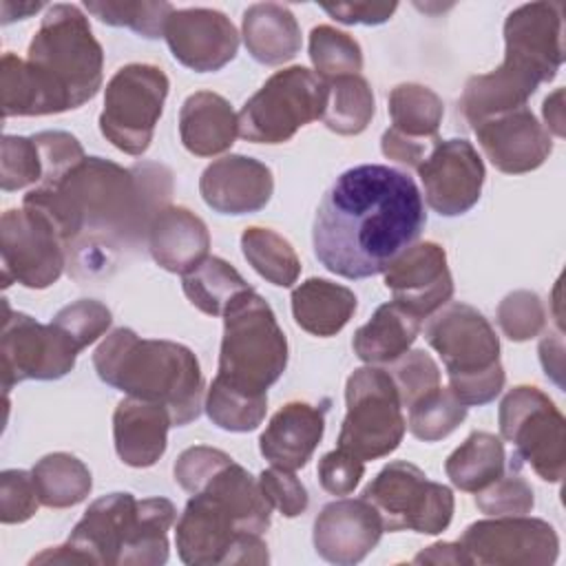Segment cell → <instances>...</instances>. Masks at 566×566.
Masks as SVG:
<instances>
[{
	"mask_svg": "<svg viewBox=\"0 0 566 566\" xmlns=\"http://www.w3.org/2000/svg\"><path fill=\"white\" fill-rule=\"evenodd\" d=\"M170 195L172 175L161 164L124 168L104 157H84L60 179L31 188L22 206L51 221L66 248L69 270L88 279L108 274L122 254L144 245L153 217Z\"/></svg>",
	"mask_w": 566,
	"mask_h": 566,
	"instance_id": "1",
	"label": "cell"
},
{
	"mask_svg": "<svg viewBox=\"0 0 566 566\" xmlns=\"http://www.w3.org/2000/svg\"><path fill=\"white\" fill-rule=\"evenodd\" d=\"M427 223L416 181L382 164H360L323 195L312 230L316 259L345 279L385 272Z\"/></svg>",
	"mask_w": 566,
	"mask_h": 566,
	"instance_id": "2",
	"label": "cell"
},
{
	"mask_svg": "<svg viewBox=\"0 0 566 566\" xmlns=\"http://www.w3.org/2000/svg\"><path fill=\"white\" fill-rule=\"evenodd\" d=\"M104 51L75 4H53L33 35L27 60L0 62L2 115H53L80 108L102 86Z\"/></svg>",
	"mask_w": 566,
	"mask_h": 566,
	"instance_id": "3",
	"label": "cell"
},
{
	"mask_svg": "<svg viewBox=\"0 0 566 566\" xmlns=\"http://www.w3.org/2000/svg\"><path fill=\"white\" fill-rule=\"evenodd\" d=\"M270 517L259 480L230 460L188 500L175 531L179 559L190 566L268 564L261 535Z\"/></svg>",
	"mask_w": 566,
	"mask_h": 566,
	"instance_id": "4",
	"label": "cell"
},
{
	"mask_svg": "<svg viewBox=\"0 0 566 566\" xmlns=\"http://www.w3.org/2000/svg\"><path fill=\"white\" fill-rule=\"evenodd\" d=\"M93 365L102 382L164 405L172 427H184L201 413L203 376L197 356L181 343L139 338L130 327H117L97 345Z\"/></svg>",
	"mask_w": 566,
	"mask_h": 566,
	"instance_id": "5",
	"label": "cell"
},
{
	"mask_svg": "<svg viewBox=\"0 0 566 566\" xmlns=\"http://www.w3.org/2000/svg\"><path fill=\"white\" fill-rule=\"evenodd\" d=\"M427 343L447 367L449 391L464 407H480L502 391L500 338L482 312L467 303H447L424 327Z\"/></svg>",
	"mask_w": 566,
	"mask_h": 566,
	"instance_id": "6",
	"label": "cell"
},
{
	"mask_svg": "<svg viewBox=\"0 0 566 566\" xmlns=\"http://www.w3.org/2000/svg\"><path fill=\"white\" fill-rule=\"evenodd\" d=\"M287 367V338L272 307L254 290L230 301L223 312V338L217 380L248 394L268 396V389Z\"/></svg>",
	"mask_w": 566,
	"mask_h": 566,
	"instance_id": "7",
	"label": "cell"
},
{
	"mask_svg": "<svg viewBox=\"0 0 566 566\" xmlns=\"http://www.w3.org/2000/svg\"><path fill=\"white\" fill-rule=\"evenodd\" d=\"M327 80L305 66L276 71L237 113L239 135L254 144H283L321 119L327 106Z\"/></svg>",
	"mask_w": 566,
	"mask_h": 566,
	"instance_id": "8",
	"label": "cell"
},
{
	"mask_svg": "<svg viewBox=\"0 0 566 566\" xmlns=\"http://www.w3.org/2000/svg\"><path fill=\"white\" fill-rule=\"evenodd\" d=\"M347 413L338 433V449L367 460L389 455L402 442L407 420L394 378L378 365L354 369L345 385Z\"/></svg>",
	"mask_w": 566,
	"mask_h": 566,
	"instance_id": "9",
	"label": "cell"
},
{
	"mask_svg": "<svg viewBox=\"0 0 566 566\" xmlns=\"http://www.w3.org/2000/svg\"><path fill=\"white\" fill-rule=\"evenodd\" d=\"M367 500L380 515L385 531H416L424 535L442 533L453 517V493L440 482H431L411 462H389L365 489Z\"/></svg>",
	"mask_w": 566,
	"mask_h": 566,
	"instance_id": "10",
	"label": "cell"
},
{
	"mask_svg": "<svg viewBox=\"0 0 566 566\" xmlns=\"http://www.w3.org/2000/svg\"><path fill=\"white\" fill-rule=\"evenodd\" d=\"M168 77L153 64H126L106 84L102 135L126 155H144L168 95Z\"/></svg>",
	"mask_w": 566,
	"mask_h": 566,
	"instance_id": "11",
	"label": "cell"
},
{
	"mask_svg": "<svg viewBox=\"0 0 566 566\" xmlns=\"http://www.w3.org/2000/svg\"><path fill=\"white\" fill-rule=\"evenodd\" d=\"M500 436L515 447V460L526 462L542 480L559 482L566 464L564 416L537 387H513L500 402Z\"/></svg>",
	"mask_w": 566,
	"mask_h": 566,
	"instance_id": "12",
	"label": "cell"
},
{
	"mask_svg": "<svg viewBox=\"0 0 566 566\" xmlns=\"http://www.w3.org/2000/svg\"><path fill=\"white\" fill-rule=\"evenodd\" d=\"M2 285L20 283L31 290L53 285L69 259L51 221L31 208L7 210L0 219Z\"/></svg>",
	"mask_w": 566,
	"mask_h": 566,
	"instance_id": "13",
	"label": "cell"
},
{
	"mask_svg": "<svg viewBox=\"0 0 566 566\" xmlns=\"http://www.w3.org/2000/svg\"><path fill=\"white\" fill-rule=\"evenodd\" d=\"M82 349L53 323L42 325L29 314L11 312L4 303L0 358L2 389L22 380H55L75 367Z\"/></svg>",
	"mask_w": 566,
	"mask_h": 566,
	"instance_id": "14",
	"label": "cell"
},
{
	"mask_svg": "<svg viewBox=\"0 0 566 566\" xmlns=\"http://www.w3.org/2000/svg\"><path fill=\"white\" fill-rule=\"evenodd\" d=\"M471 564L484 566H546L557 559L555 528L537 517L495 515L467 526L460 537Z\"/></svg>",
	"mask_w": 566,
	"mask_h": 566,
	"instance_id": "15",
	"label": "cell"
},
{
	"mask_svg": "<svg viewBox=\"0 0 566 566\" xmlns=\"http://www.w3.org/2000/svg\"><path fill=\"white\" fill-rule=\"evenodd\" d=\"M137 500L133 493H108L97 497L75 524L62 546L46 548L31 564H102L115 566L122 559Z\"/></svg>",
	"mask_w": 566,
	"mask_h": 566,
	"instance_id": "16",
	"label": "cell"
},
{
	"mask_svg": "<svg viewBox=\"0 0 566 566\" xmlns=\"http://www.w3.org/2000/svg\"><path fill=\"white\" fill-rule=\"evenodd\" d=\"M416 170L429 208L442 217L464 214L480 201L486 172L467 139H438Z\"/></svg>",
	"mask_w": 566,
	"mask_h": 566,
	"instance_id": "17",
	"label": "cell"
},
{
	"mask_svg": "<svg viewBox=\"0 0 566 566\" xmlns=\"http://www.w3.org/2000/svg\"><path fill=\"white\" fill-rule=\"evenodd\" d=\"M164 38L172 57L197 73L223 69L239 51L234 24L217 9H175Z\"/></svg>",
	"mask_w": 566,
	"mask_h": 566,
	"instance_id": "18",
	"label": "cell"
},
{
	"mask_svg": "<svg viewBox=\"0 0 566 566\" xmlns=\"http://www.w3.org/2000/svg\"><path fill=\"white\" fill-rule=\"evenodd\" d=\"M385 285L396 303L420 318L431 316L453 296L444 248L433 241L409 245L385 270Z\"/></svg>",
	"mask_w": 566,
	"mask_h": 566,
	"instance_id": "19",
	"label": "cell"
},
{
	"mask_svg": "<svg viewBox=\"0 0 566 566\" xmlns=\"http://www.w3.org/2000/svg\"><path fill=\"white\" fill-rule=\"evenodd\" d=\"M486 159L506 175H522L539 168L551 150V133L524 106L473 126Z\"/></svg>",
	"mask_w": 566,
	"mask_h": 566,
	"instance_id": "20",
	"label": "cell"
},
{
	"mask_svg": "<svg viewBox=\"0 0 566 566\" xmlns=\"http://www.w3.org/2000/svg\"><path fill=\"white\" fill-rule=\"evenodd\" d=\"M382 531V520L367 500H334L314 520V548L329 564L352 566L374 551Z\"/></svg>",
	"mask_w": 566,
	"mask_h": 566,
	"instance_id": "21",
	"label": "cell"
},
{
	"mask_svg": "<svg viewBox=\"0 0 566 566\" xmlns=\"http://www.w3.org/2000/svg\"><path fill=\"white\" fill-rule=\"evenodd\" d=\"M199 192L214 212L250 214L268 206L274 192L272 170L245 155L214 159L199 179Z\"/></svg>",
	"mask_w": 566,
	"mask_h": 566,
	"instance_id": "22",
	"label": "cell"
},
{
	"mask_svg": "<svg viewBox=\"0 0 566 566\" xmlns=\"http://www.w3.org/2000/svg\"><path fill=\"white\" fill-rule=\"evenodd\" d=\"M544 82L542 73L533 71L531 64L504 53V62L495 71L467 80L458 106L462 117L475 126L489 117L524 108L528 97Z\"/></svg>",
	"mask_w": 566,
	"mask_h": 566,
	"instance_id": "23",
	"label": "cell"
},
{
	"mask_svg": "<svg viewBox=\"0 0 566 566\" xmlns=\"http://www.w3.org/2000/svg\"><path fill=\"white\" fill-rule=\"evenodd\" d=\"M325 431V409L310 402H287L268 422L259 438L261 455L287 471L303 469Z\"/></svg>",
	"mask_w": 566,
	"mask_h": 566,
	"instance_id": "24",
	"label": "cell"
},
{
	"mask_svg": "<svg viewBox=\"0 0 566 566\" xmlns=\"http://www.w3.org/2000/svg\"><path fill=\"white\" fill-rule=\"evenodd\" d=\"M172 418L164 405L126 396L113 413V440L119 460L128 467H153L166 451Z\"/></svg>",
	"mask_w": 566,
	"mask_h": 566,
	"instance_id": "25",
	"label": "cell"
},
{
	"mask_svg": "<svg viewBox=\"0 0 566 566\" xmlns=\"http://www.w3.org/2000/svg\"><path fill=\"white\" fill-rule=\"evenodd\" d=\"M146 243L159 268L184 276L208 256L210 234L195 212L168 203L153 217Z\"/></svg>",
	"mask_w": 566,
	"mask_h": 566,
	"instance_id": "26",
	"label": "cell"
},
{
	"mask_svg": "<svg viewBox=\"0 0 566 566\" xmlns=\"http://www.w3.org/2000/svg\"><path fill=\"white\" fill-rule=\"evenodd\" d=\"M239 135V119L230 102L212 91L186 97L179 111V137L188 153L212 157L228 150Z\"/></svg>",
	"mask_w": 566,
	"mask_h": 566,
	"instance_id": "27",
	"label": "cell"
},
{
	"mask_svg": "<svg viewBox=\"0 0 566 566\" xmlns=\"http://www.w3.org/2000/svg\"><path fill=\"white\" fill-rule=\"evenodd\" d=\"M241 31L248 53L261 64H283L301 51V27L294 13L279 2L248 7Z\"/></svg>",
	"mask_w": 566,
	"mask_h": 566,
	"instance_id": "28",
	"label": "cell"
},
{
	"mask_svg": "<svg viewBox=\"0 0 566 566\" xmlns=\"http://www.w3.org/2000/svg\"><path fill=\"white\" fill-rule=\"evenodd\" d=\"M422 327V318L391 301L380 305L374 316L356 329L352 347L363 363L382 365L394 363L402 354L409 352L418 332Z\"/></svg>",
	"mask_w": 566,
	"mask_h": 566,
	"instance_id": "29",
	"label": "cell"
},
{
	"mask_svg": "<svg viewBox=\"0 0 566 566\" xmlns=\"http://www.w3.org/2000/svg\"><path fill=\"white\" fill-rule=\"evenodd\" d=\"M356 294L327 279H307L292 290V314L301 329L314 336H334L352 318Z\"/></svg>",
	"mask_w": 566,
	"mask_h": 566,
	"instance_id": "30",
	"label": "cell"
},
{
	"mask_svg": "<svg viewBox=\"0 0 566 566\" xmlns=\"http://www.w3.org/2000/svg\"><path fill=\"white\" fill-rule=\"evenodd\" d=\"M175 504L166 497L137 500L135 520L119 566H157L168 562V531L175 522Z\"/></svg>",
	"mask_w": 566,
	"mask_h": 566,
	"instance_id": "31",
	"label": "cell"
},
{
	"mask_svg": "<svg viewBox=\"0 0 566 566\" xmlns=\"http://www.w3.org/2000/svg\"><path fill=\"white\" fill-rule=\"evenodd\" d=\"M502 438L489 431H473L444 462L451 484L467 493H478L504 473Z\"/></svg>",
	"mask_w": 566,
	"mask_h": 566,
	"instance_id": "32",
	"label": "cell"
},
{
	"mask_svg": "<svg viewBox=\"0 0 566 566\" xmlns=\"http://www.w3.org/2000/svg\"><path fill=\"white\" fill-rule=\"evenodd\" d=\"M442 115L444 104L429 86L407 82L398 84L389 93L391 128L407 139L420 144H436Z\"/></svg>",
	"mask_w": 566,
	"mask_h": 566,
	"instance_id": "33",
	"label": "cell"
},
{
	"mask_svg": "<svg viewBox=\"0 0 566 566\" xmlns=\"http://www.w3.org/2000/svg\"><path fill=\"white\" fill-rule=\"evenodd\" d=\"M33 482L38 489V497L49 509H69L86 500L93 486V478L88 467L64 451L49 453L35 462Z\"/></svg>",
	"mask_w": 566,
	"mask_h": 566,
	"instance_id": "34",
	"label": "cell"
},
{
	"mask_svg": "<svg viewBox=\"0 0 566 566\" xmlns=\"http://www.w3.org/2000/svg\"><path fill=\"white\" fill-rule=\"evenodd\" d=\"M188 301L208 316H223L234 296L252 290L250 283L223 259L206 256L195 270L181 276Z\"/></svg>",
	"mask_w": 566,
	"mask_h": 566,
	"instance_id": "35",
	"label": "cell"
},
{
	"mask_svg": "<svg viewBox=\"0 0 566 566\" xmlns=\"http://www.w3.org/2000/svg\"><path fill=\"white\" fill-rule=\"evenodd\" d=\"M327 106L323 124L338 135H358L374 117V93L363 75L327 80Z\"/></svg>",
	"mask_w": 566,
	"mask_h": 566,
	"instance_id": "36",
	"label": "cell"
},
{
	"mask_svg": "<svg viewBox=\"0 0 566 566\" xmlns=\"http://www.w3.org/2000/svg\"><path fill=\"white\" fill-rule=\"evenodd\" d=\"M245 261L272 285L290 287L301 274V261L292 243L270 228L252 226L241 234Z\"/></svg>",
	"mask_w": 566,
	"mask_h": 566,
	"instance_id": "37",
	"label": "cell"
},
{
	"mask_svg": "<svg viewBox=\"0 0 566 566\" xmlns=\"http://www.w3.org/2000/svg\"><path fill=\"white\" fill-rule=\"evenodd\" d=\"M203 407L212 424L226 431L243 433L256 429L263 422L268 411V396L248 394L214 378L208 387Z\"/></svg>",
	"mask_w": 566,
	"mask_h": 566,
	"instance_id": "38",
	"label": "cell"
},
{
	"mask_svg": "<svg viewBox=\"0 0 566 566\" xmlns=\"http://www.w3.org/2000/svg\"><path fill=\"white\" fill-rule=\"evenodd\" d=\"M409 409L407 427L422 442H438L453 433L467 418V407L442 387L418 398Z\"/></svg>",
	"mask_w": 566,
	"mask_h": 566,
	"instance_id": "39",
	"label": "cell"
},
{
	"mask_svg": "<svg viewBox=\"0 0 566 566\" xmlns=\"http://www.w3.org/2000/svg\"><path fill=\"white\" fill-rule=\"evenodd\" d=\"M310 60L316 75L334 80L343 75H360L363 51L360 44L345 31L329 24H318L310 33Z\"/></svg>",
	"mask_w": 566,
	"mask_h": 566,
	"instance_id": "40",
	"label": "cell"
},
{
	"mask_svg": "<svg viewBox=\"0 0 566 566\" xmlns=\"http://www.w3.org/2000/svg\"><path fill=\"white\" fill-rule=\"evenodd\" d=\"M84 9L111 27H128L148 40L161 38L170 13L168 2H84Z\"/></svg>",
	"mask_w": 566,
	"mask_h": 566,
	"instance_id": "41",
	"label": "cell"
},
{
	"mask_svg": "<svg viewBox=\"0 0 566 566\" xmlns=\"http://www.w3.org/2000/svg\"><path fill=\"white\" fill-rule=\"evenodd\" d=\"M44 177L42 155L33 137L4 135L0 155V186L4 192L40 184Z\"/></svg>",
	"mask_w": 566,
	"mask_h": 566,
	"instance_id": "42",
	"label": "cell"
},
{
	"mask_svg": "<svg viewBox=\"0 0 566 566\" xmlns=\"http://www.w3.org/2000/svg\"><path fill=\"white\" fill-rule=\"evenodd\" d=\"M497 323L511 340L535 338L546 325V310L542 298L528 290L506 294L497 305Z\"/></svg>",
	"mask_w": 566,
	"mask_h": 566,
	"instance_id": "43",
	"label": "cell"
},
{
	"mask_svg": "<svg viewBox=\"0 0 566 566\" xmlns=\"http://www.w3.org/2000/svg\"><path fill=\"white\" fill-rule=\"evenodd\" d=\"M51 323L57 325L80 349H84L106 334L113 323V314L95 298H80L64 305Z\"/></svg>",
	"mask_w": 566,
	"mask_h": 566,
	"instance_id": "44",
	"label": "cell"
},
{
	"mask_svg": "<svg viewBox=\"0 0 566 566\" xmlns=\"http://www.w3.org/2000/svg\"><path fill=\"white\" fill-rule=\"evenodd\" d=\"M387 371L396 382L402 407H411L418 398L440 387V369L436 360L422 349L402 354Z\"/></svg>",
	"mask_w": 566,
	"mask_h": 566,
	"instance_id": "45",
	"label": "cell"
},
{
	"mask_svg": "<svg viewBox=\"0 0 566 566\" xmlns=\"http://www.w3.org/2000/svg\"><path fill=\"white\" fill-rule=\"evenodd\" d=\"M535 504L531 484L517 473L500 475L475 493V506L486 515H526Z\"/></svg>",
	"mask_w": 566,
	"mask_h": 566,
	"instance_id": "46",
	"label": "cell"
},
{
	"mask_svg": "<svg viewBox=\"0 0 566 566\" xmlns=\"http://www.w3.org/2000/svg\"><path fill=\"white\" fill-rule=\"evenodd\" d=\"M33 475L22 469L0 473V520L2 524H20L35 515L40 506Z\"/></svg>",
	"mask_w": 566,
	"mask_h": 566,
	"instance_id": "47",
	"label": "cell"
},
{
	"mask_svg": "<svg viewBox=\"0 0 566 566\" xmlns=\"http://www.w3.org/2000/svg\"><path fill=\"white\" fill-rule=\"evenodd\" d=\"M259 484L272 509H279L285 517H296L307 511L310 497L303 482L287 469L270 467L259 475Z\"/></svg>",
	"mask_w": 566,
	"mask_h": 566,
	"instance_id": "48",
	"label": "cell"
},
{
	"mask_svg": "<svg viewBox=\"0 0 566 566\" xmlns=\"http://www.w3.org/2000/svg\"><path fill=\"white\" fill-rule=\"evenodd\" d=\"M33 142L40 148L42 155V166H44V177L40 184H49L60 179L69 168H73L77 161H82L84 148L82 144L64 130H42L31 135Z\"/></svg>",
	"mask_w": 566,
	"mask_h": 566,
	"instance_id": "49",
	"label": "cell"
},
{
	"mask_svg": "<svg viewBox=\"0 0 566 566\" xmlns=\"http://www.w3.org/2000/svg\"><path fill=\"white\" fill-rule=\"evenodd\" d=\"M232 458L221 449H212V447H203V444L188 447L186 451L179 453V458L175 462V469H172L175 482L192 495L210 480L212 473H217Z\"/></svg>",
	"mask_w": 566,
	"mask_h": 566,
	"instance_id": "50",
	"label": "cell"
},
{
	"mask_svg": "<svg viewBox=\"0 0 566 566\" xmlns=\"http://www.w3.org/2000/svg\"><path fill=\"white\" fill-rule=\"evenodd\" d=\"M365 473V462L345 449H334L318 460V482L332 495H349Z\"/></svg>",
	"mask_w": 566,
	"mask_h": 566,
	"instance_id": "51",
	"label": "cell"
},
{
	"mask_svg": "<svg viewBox=\"0 0 566 566\" xmlns=\"http://www.w3.org/2000/svg\"><path fill=\"white\" fill-rule=\"evenodd\" d=\"M396 9H398L396 2L323 4V11L329 13L336 22H343V24H382L394 15Z\"/></svg>",
	"mask_w": 566,
	"mask_h": 566,
	"instance_id": "52",
	"label": "cell"
},
{
	"mask_svg": "<svg viewBox=\"0 0 566 566\" xmlns=\"http://www.w3.org/2000/svg\"><path fill=\"white\" fill-rule=\"evenodd\" d=\"M431 146L433 144H420V142L407 139L400 133H396L394 128H387L380 139V148H382L385 157H389L398 164H405V166H413V168L420 166V161L429 155Z\"/></svg>",
	"mask_w": 566,
	"mask_h": 566,
	"instance_id": "53",
	"label": "cell"
},
{
	"mask_svg": "<svg viewBox=\"0 0 566 566\" xmlns=\"http://www.w3.org/2000/svg\"><path fill=\"white\" fill-rule=\"evenodd\" d=\"M416 564H471L460 542H438L413 557Z\"/></svg>",
	"mask_w": 566,
	"mask_h": 566,
	"instance_id": "54",
	"label": "cell"
},
{
	"mask_svg": "<svg viewBox=\"0 0 566 566\" xmlns=\"http://www.w3.org/2000/svg\"><path fill=\"white\" fill-rule=\"evenodd\" d=\"M562 338L559 336H548L539 343V358L544 365L546 376H551L559 387H562Z\"/></svg>",
	"mask_w": 566,
	"mask_h": 566,
	"instance_id": "55",
	"label": "cell"
},
{
	"mask_svg": "<svg viewBox=\"0 0 566 566\" xmlns=\"http://www.w3.org/2000/svg\"><path fill=\"white\" fill-rule=\"evenodd\" d=\"M562 97H564V91L557 88L553 95H548L544 99V106H542V113H544V119H546L544 128L551 130L557 137L564 135V104H562Z\"/></svg>",
	"mask_w": 566,
	"mask_h": 566,
	"instance_id": "56",
	"label": "cell"
}]
</instances>
